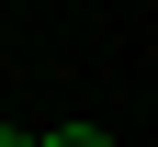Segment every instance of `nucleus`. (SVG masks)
Masks as SVG:
<instances>
[{"mask_svg":"<svg viewBox=\"0 0 158 147\" xmlns=\"http://www.w3.org/2000/svg\"><path fill=\"white\" fill-rule=\"evenodd\" d=\"M34 147H113V136H102V124H45Z\"/></svg>","mask_w":158,"mask_h":147,"instance_id":"f257e3e1","label":"nucleus"},{"mask_svg":"<svg viewBox=\"0 0 158 147\" xmlns=\"http://www.w3.org/2000/svg\"><path fill=\"white\" fill-rule=\"evenodd\" d=\"M0 147H34V136H23V124H0Z\"/></svg>","mask_w":158,"mask_h":147,"instance_id":"f03ea898","label":"nucleus"}]
</instances>
